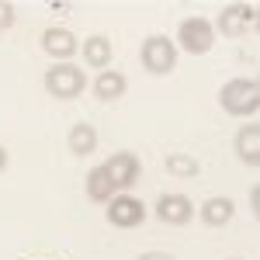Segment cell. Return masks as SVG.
<instances>
[{
	"label": "cell",
	"mask_w": 260,
	"mask_h": 260,
	"mask_svg": "<svg viewBox=\"0 0 260 260\" xmlns=\"http://www.w3.org/2000/svg\"><path fill=\"white\" fill-rule=\"evenodd\" d=\"M219 104H222V111H229L233 118H250V115H257L260 111V83L250 80V77L222 83Z\"/></svg>",
	"instance_id": "6da1fadb"
},
{
	"label": "cell",
	"mask_w": 260,
	"mask_h": 260,
	"mask_svg": "<svg viewBox=\"0 0 260 260\" xmlns=\"http://www.w3.org/2000/svg\"><path fill=\"white\" fill-rule=\"evenodd\" d=\"M125 90H128V80H125V73H118V70H101L98 80H94V94L101 101H118Z\"/></svg>",
	"instance_id": "8fae6325"
},
{
	"label": "cell",
	"mask_w": 260,
	"mask_h": 260,
	"mask_svg": "<svg viewBox=\"0 0 260 260\" xmlns=\"http://www.w3.org/2000/svg\"><path fill=\"white\" fill-rule=\"evenodd\" d=\"M142 66L153 77L174 73V66H177V45L167 39V35H149V39L142 42Z\"/></svg>",
	"instance_id": "3957f363"
},
{
	"label": "cell",
	"mask_w": 260,
	"mask_h": 260,
	"mask_svg": "<svg viewBox=\"0 0 260 260\" xmlns=\"http://www.w3.org/2000/svg\"><path fill=\"white\" fill-rule=\"evenodd\" d=\"M233 7H236V14H240V21L243 24H246V28H253V24H257V4H233Z\"/></svg>",
	"instance_id": "e0dca14e"
},
{
	"label": "cell",
	"mask_w": 260,
	"mask_h": 260,
	"mask_svg": "<svg viewBox=\"0 0 260 260\" xmlns=\"http://www.w3.org/2000/svg\"><path fill=\"white\" fill-rule=\"evenodd\" d=\"M250 212H260V187L250 191Z\"/></svg>",
	"instance_id": "ffe728a7"
},
{
	"label": "cell",
	"mask_w": 260,
	"mask_h": 260,
	"mask_svg": "<svg viewBox=\"0 0 260 260\" xmlns=\"http://www.w3.org/2000/svg\"><path fill=\"white\" fill-rule=\"evenodd\" d=\"M212 28H219V31L225 35V39H240L243 31H246V24L240 21L236 7H222V11H219V21H215Z\"/></svg>",
	"instance_id": "2e32d148"
},
{
	"label": "cell",
	"mask_w": 260,
	"mask_h": 260,
	"mask_svg": "<svg viewBox=\"0 0 260 260\" xmlns=\"http://www.w3.org/2000/svg\"><path fill=\"white\" fill-rule=\"evenodd\" d=\"M101 167L108 170V177L115 180V187H118V191H128V187H132V184L142 177L139 156H136V153H125V149H121V153H115L111 160L101 163Z\"/></svg>",
	"instance_id": "8992f818"
},
{
	"label": "cell",
	"mask_w": 260,
	"mask_h": 260,
	"mask_svg": "<svg viewBox=\"0 0 260 260\" xmlns=\"http://www.w3.org/2000/svg\"><path fill=\"white\" fill-rule=\"evenodd\" d=\"M167 174H174V177H198L201 167L194 156H187V153H170L167 156Z\"/></svg>",
	"instance_id": "9a60e30c"
},
{
	"label": "cell",
	"mask_w": 260,
	"mask_h": 260,
	"mask_svg": "<svg viewBox=\"0 0 260 260\" xmlns=\"http://www.w3.org/2000/svg\"><path fill=\"white\" fill-rule=\"evenodd\" d=\"M191 215H194V201L187 194H163L156 201V219L167 225H184V222H191Z\"/></svg>",
	"instance_id": "ba28073f"
},
{
	"label": "cell",
	"mask_w": 260,
	"mask_h": 260,
	"mask_svg": "<svg viewBox=\"0 0 260 260\" xmlns=\"http://www.w3.org/2000/svg\"><path fill=\"white\" fill-rule=\"evenodd\" d=\"M111 39H104V35H90V39H83V62L87 66H98V70H108L111 66Z\"/></svg>",
	"instance_id": "4fadbf2b"
},
{
	"label": "cell",
	"mask_w": 260,
	"mask_h": 260,
	"mask_svg": "<svg viewBox=\"0 0 260 260\" xmlns=\"http://www.w3.org/2000/svg\"><path fill=\"white\" fill-rule=\"evenodd\" d=\"M115 180L108 177V170L104 167H94L90 174H87V198L90 201H98V205H108V201L115 198Z\"/></svg>",
	"instance_id": "7c38bea8"
},
{
	"label": "cell",
	"mask_w": 260,
	"mask_h": 260,
	"mask_svg": "<svg viewBox=\"0 0 260 260\" xmlns=\"http://www.w3.org/2000/svg\"><path fill=\"white\" fill-rule=\"evenodd\" d=\"M4 167H7V149L0 146V170H4Z\"/></svg>",
	"instance_id": "44dd1931"
},
{
	"label": "cell",
	"mask_w": 260,
	"mask_h": 260,
	"mask_svg": "<svg viewBox=\"0 0 260 260\" xmlns=\"http://www.w3.org/2000/svg\"><path fill=\"white\" fill-rule=\"evenodd\" d=\"M42 49H45L52 59L70 62L73 56H77L80 42H77V35H73L70 28H45V31H42Z\"/></svg>",
	"instance_id": "52a82bcc"
},
{
	"label": "cell",
	"mask_w": 260,
	"mask_h": 260,
	"mask_svg": "<svg viewBox=\"0 0 260 260\" xmlns=\"http://www.w3.org/2000/svg\"><path fill=\"white\" fill-rule=\"evenodd\" d=\"M83 87H87V77H83L80 66L73 62H59V66H49L45 70V90L59 101H70V98H80Z\"/></svg>",
	"instance_id": "7a4b0ae2"
},
{
	"label": "cell",
	"mask_w": 260,
	"mask_h": 260,
	"mask_svg": "<svg viewBox=\"0 0 260 260\" xmlns=\"http://www.w3.org/2000/svg\"><path fill=\"white\" fill-rule=\"evenodd\" d=\"M142 219H146V208H142L139 198L115 194V198L108 201V222L115 229H136V225H142Z\"/></svg>",
	"instance_id": "5b68a950"
},
{
	"label": "cell",
	"mask_w": 260,
	"mask_h": 260,
	"mask_svg": "<svg viewBox=\"0 0 260 260\" xmlns=\"http://www.w3.org/2000/svg\"><path fill=\"white\" fill-rule=\"evenodd\" d=\"M233 215H236V205H233L229 198H208L205 205H201V222L212 225V229L233 222Z\"/></svg>",
	"instance_id": "5bb4252c"
},
{
	"label": "cell",
	"mask_w": 260,
	"mask_h": 260,
	"mask_svg": "<svg viewBox=\"0 0 260 260\" xmlns=\"http://www.w3.org/2000/svg\"><path fill=\"white\" fill-rule=\"evenodd\" d=\"M177 45L191 56H205L215 45V28L208 18H184L177 28Z\"/></svg>",
	"instance_id": "277c9868"
},
{
	"label": "cell",
	"mask_w": 260,
	"mask_h": 260,
	"mask_svg": "<svg viewBox=\"0 0 260 260\" xmlns=\"http://www.w3.org/2000/svg\"><path fill=\"white\" fill-rule=\"evenodd\" d=\"M236 156H240L246 167H257L260 163V125L257 121H250V125H243L240 132H236Z\"/></svg>",
	"instance_id": "9c48e42d"
},
{
	"label": "cell",
	"mask_w": 260,
	"mask_h": 260,
	"mask_svg": "<svg viewBox=\"0 0 260 260\" xmlns=\"http://www.w3.org/2000/svg\"><path fill=\"white\" fill-rule=\"evenodd\" d=\"M136 260H174V253H163V250H146Z\"/></svg>",
	"instance_id": "d6986e66"
},
{
	"label": "cell",
	"mask_w": 260,
	"mask_h": 260,
	"mask_svg": "<svg viewBox=\"0 0 260 260\" xmlns=\"http://www.w3.org/2000/svg\"><path fill=\"white\" fill-rule=\"evenodd\" d=\"M66 146H70L73 156H90V153L98 149V128L87 125V121H77V125L70 128V136H66Z\"/></svg>",
	"instance_id": "30bf717a"
},
{
	"label": "cell",
	"mask_w": 260,
	"mask_h": 260,
	"mask_svg": "<svg viewBox=\"0 0 260 260\" xmlns=\"http://www.w3.org/2000/svg\"><path fill=\"white\" fill-rule=\"evenodd\" d=\"M14 18H18V14H14V4L0 0V31H4V28H11V24H14Z\"/></svg>",
	"instance_id": "ac0fdd59"
}]
</instances>
